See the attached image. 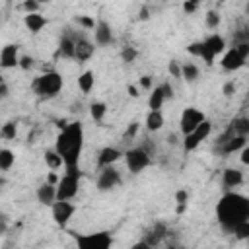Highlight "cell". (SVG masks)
Masks as SVG:
<instances>
[{
	"label": "cell",
	"mask_w": 249,
	"mask_h": 249,
	"mask_svg": "<svg viewBox=\"0 0 249 249\" xmlns=\"http://www.w3.org/2000/svg\"><path fill=\"white\" fill-rule=\"evenodd\" d=\"M19 58H21V54H19V47L18 45H4L2 47V51H0V66H2V70H10V68H16V66H19Z\"/></svg>",
	"instance_id": "2e32d148"
},
{
	"label": "cell",
	"mask_w": 249,
	"mask_h": 249,
	"mask_svg": "<svg viewBox=\"0 0 249 249\" xmlns=\"http://www.w3.org/2000/svg\"><path fill=\"white\" fill-rule=\"evenodd\" d=\"M64 86V78L58 70H47L43 74H39L33 82H31V89L39 99H53L60 93Z\"/></svg>",
	"instance_id": "3957f363"
},
{
	"label": "cell",
	"mask_w": 249,
	"mask_h": 249,
	"mask_svg": "<svg viewBox=\"0 0 249 249\" xmlns=\"http://www.w3.org/2000/svg\"><path fill=\"white\" fill-rule=\"evenodd\" d=\"M105 115H107V103H103V101H93V103L89 105V117H91L95 123H101V121L105 119Z\"/></svg>",
	"instance_id": "f1b7e54d"
},
{
	"label": "cell",
	"mask_w": 249,
	"mask_h": 249,
	"mask_svg": "<svg viewBox=\"0 0 249 249\" xmlns=\"http://www.w3.org/2000/svg\"><path fill=\"white\" fill-rule=\"evenodd\" d=\"M47 18L41 12H33V14H25L23 16V25L31 35H37L39 31H43V27L47 25Z\"/></svg>",
	"instance_id": "7402d4cb"
},
{
	"label": "cell",
	"mask_w": 249,
	"mask_h": 249,
	"mask_svg": "<svg viewBox=\"0 0 249 249\" xmlns=\"http://www.w3.org/2000/svg\"><path fill=\"white\" fill-rule=\"evenodd\" d=\"M144 124H146V130H148V132H158V130H161L163 124H165V119H163L161 109H150L148 115H146Z\"/></svg>",
	"instance_id": "cb8c5ba5"
},
{
	"label": "cell",
	"mask_w": 249,
	"mask_h": 249,
	"mask_svg": "<svg viewBox=\"0 0 249 249\" xmlns=\"http://www.w3.org/2000/svg\"><path fill=\"white\" fill-rule=\"evenodd\" d=\"M39 2H41V4H49L51 0H39Z\"/></svg>",
	"instance_id": "db71d44e"
},
{
	"label": "cell",
	"mask_w": 249,
	"mask_h": 249,
	"mask_svg": "<svg viewBox=\"0 0 249 249\" xmlns=\"http://www.w3.org/2000/svg\"><path fill=\"white\" fill-rule=\"evenodd\" d=\"M226 51V39L218 33H210L200 41V56L206 66H212L218 54H224Z\"/></svg>",
	"instance_id": "5b68a950"
},
{
	"label": "cell",
	"mask_w": 249,
	"mask_h": 249,
	"mask_svg": "<svg viewBox=\"0 0 249 249\" xmlns=\"http://www.w3.org/2000/svg\"><path fill=\"white\" fill-rule=\"evenodd\" d=\"M231 47H235L245 58H249V43H237V45H231Z\"/></svg>",
	"instance_id": "c3c4849f"
},
{
	"label": "cell",
	"mask_w": 249,
	"mask_h": 249,
	"mask_svg": "<svg viewBox=\"0 0 249 249\" xmlns=\"http://www.w3.org/2000/svg\"><path fill=\"white\" fill-rule=\"evenodd\" d=\"M138 18H140L142 21H146V19L150 18V10H148L146 6H142V8H140V12H138Z\"/></svg>",
	"instance_id": "f907efd6"
},
{
	"label": "cell",
	"mask_w": 249,
	"mask_h": 249,
	"mask_svg": "<svg viewBox=\"0 0 249 249\" xmlns=\"http://www.w3.org/2000/svg\"><path fill=\"white\" fill-rule=\"evenodd\" d=\"M74 212H76V204H72L70 200H56L51 206V216H53L54 224L60 226V228L68 226V222L72 220Z\"/></svg>",
	"instance_id": "7c38bea8"
},
{
	"label": "cell",
	"mask_w": 249,
	"mask_h": 249,
	"mask_svg": "<svg viewBox=\"0 0 249 249\" xmlns=\"http://www.w3.org/2000/svg\"><path fill=\"white\" fill-rule=\"evenodd\" d=\"M187 53L198 58V56H200V41H195V43H191V45L187 47Z\"/></svg>",
	"instance_id": "bcb514c9"
},
{
	"label": "cell",
	"mask_w": 249,
	"mask_h": 249,
	"mask_svg": "<svg viewBox=\"0 0 249 249\" xmlns=\"http://www.w3.org/2000/svg\"><path fill=\"white\" fill-rule=\"evenodd\" d=\"M210 132H212V123H210L208 119H204L193 132H189V134L183 136V150H185V152L196 150V148L210 136Z\"/></svg>",
	"instance_id": "ba28073f"
},
{
	"label": "cell",
	"mask_w": 249,
	"mask_h": 249,
	"mask_svg": "<svg viewBox=\"0 0 249 249\" xmlns=\"http://www.w3.org/2000/svg\"><path fill=\"white\" fill-rule=\"evenodd\" d=\"M167 72H169V76H171V78L181 80V64H179L177 60H171V62L167 64Z\"/></svg>",
	"instance_id": "ab89813d"
},
{
	"label": "cell",
	"mask_w": 249,
	"mask_h": 249,
	"mask_svg": "<svg viewBox=\"0 0 249 249\" xmlns=\"http://www.w3.org/2000/svg\"><path fill=\"white\" fill-rule=\"evenodd\" d=\"M10 95V88H8V82L6 80H0V97L6 99Z\"/></svg>",
	"instance_id": "681fc988"
},
{
	"label": "cell",
	"mask_w": 249,
	"mask_h": 249,
	"mask_svg": "<svg viewBox=\"0 0 249 249\" xmlns=\"http://www.w3.org/2000/svg\"><path fill=\"white\" fill-rule=\"evenodd\" d=\"M233 45H237V43H249V27L245 25V27H239L235 33H233Z\"/></svg>",
	"instance_id": "74e56055"
},
{
	"label": "cell",
	"mask_w": 249,
	"mask_h": 249,
	"mask_svg": "<svg viewBox=\"0 0 249 249\" xmlns=\"http://www.w3.org/2000/svg\"><path fill=\"white\" fill-rule=\"evenodd\" d=\"M138 146H142L150 156H154V154H156V146H154V142H152L150 138H142V142H140Z\"/></svg>",
	"instance_id": "f6af8a7d"
},
{
	"label": "cell",
	"mask_w": 249,
	"mask_h": 249,
	"mask_svg": "<svg viewBox=\"0 0 249 249\" xmlns=\"http://www.w3.org/2000/svg\"><path fill=\"white\" fill-rule=\"evenodd\" d=\"M198 74H200V70H198L196 64H193V62H185V64H181V80L193 84V82L198 80Z\"/></svg>",
	"instance_id": "4316f807"
},
{
	"label": "cell",
	"mask_w": 249,
	"mask_h": 249,
	"mask_svg": "<svg viewBox=\"0 0 249 249\" xmlns=\"http://www.w3.org/2000/svg\"><path fill=\"white\" fill-rule=\"evenodd\" d=\"M245 181L243 177V171L237 169V167H226L222 171V187L224 191H235L237 187H241Z\"/></svg>",
	"instance_id": "ac0fdd59"
},
{
	"label": "cell",
	"mask_w": 249,
	"mask_h": 249,
	"mask_svg": "<svg viewBox=\"0 0 249 249\" xmlns=\"http://www.w3.org/2000/svg\"><path fill=\"white\" fill-rule=\"evenodd\" d=\"M247 144V136H230L228 140H224L222 144H218V152L222 154V156H230V154H233V152H239L243 146Z\"/></svg>",
	"instance_id": "603a6c76"
},
{
	"label": "cell",
	"mask_w": 249,
	"mask_h": 249,
	"mask_svg": "<svg viewBox=\"0 0 249 249\" xmlns=\"http://www.w3.org/2000/svg\"><path fill=\"white\" fill-rule=\"evenodd\" d=\"M119 183H121V173L115 165L99 167V173H97V179H95L97 191H101V193L113 191L115 187H119Z\"/></svg>",
	"instance_id": "9c48e42d"
},
{
	"label": "cell",
	"mask_w": 249,
	"mask_h": 249,
	"mask_svg": "<svg viewBox=\"0 0 249 249\" xmlns=\"http://www.w3.org/2000/svg\"><path fill=\"white\" fill-rule=\"evenodd\" d=\"M123 156H124V152H123L121 148H117V146H105V148H101L99 154H97V165H99V167L115 165Z\"/></svg>",
	"instance_id": "ffe728a7"
},
{
	"label": "cell",
	"mask_w": 249,
	"mask_h": 249,
	"mask_svg": "<svg viewBox=\"0 0 249 249\" xmlns=\"http://www.w3.org/2000/svg\"><path fill=\"white\" fill-rule=\"evenodd\" d=\"M126 89H128V95H130V97H138V95H140V89H138L136 86H128Z\"/></svg>",
	"instance_id": "816d5d0a"
},
{
	"label": "cell",
	"mask_w": 249,
	"mask_h": 249,
	"mask_svg": "<svg viewBox=\"0 0 249 249\" xmlns=\"http://www.w3.org/2000/svg\"><path fill=\"white\" fill-rule=\"evenodd\" d=\"M245 60H247V58H245L235 47H230V49L224 51V54H222V58H220V66H222L226 72H235V70H239V68L245 66Z\"/></svg>",
	"instance_id": "4fadbf2b"
},
{
	"label": "cell",
	"mask_w": 249,
	"mask_h": 249,
	"mask_svg": "<svg viewBox=\"0 0 249 249\" xmlns=\"http://www.w3.org/2000/svg\"><path fill=\"white\" fill-rule=\"evenodd\" d=\"M54 148L62 156L64 167H78L84 152V124L80 121H72L60 128L54 140Z\"/></svg>",
	"instance_id": "7a4b0ae2"
},
{
	"label": "cell",
	"mask_w": 249,
	"mask_h": 249,
	"mask_svg": "<svg viewBox=\"0 0 249 249\" xmlns=\"http://www.w3.org/2000/svg\"><path fill=\"white\" fill-rule=\"evenodd\" d=\"M231 233L235 235V239H241V241H247L249 239V220H245V222H239L233 230H231Z\"/></svg>",
	"instance_id": "d6a6232c"
},
{
	"label": "cell",
	"mask_w": 249,
	"mask_h": 249,
	"mask_svg": "<svg viewBox=\"0 0 249 249\" xmlns=\"http://www.w3.org/2000/svg\"><path fill=\"white\" fill-rule=\"evenodd\" d=\"M239 161L243 165H249V144H245L241 150H239Z\"/></svg>",
	"instance_id": "7dc6e473"
},
{
	"label": "cell",
	"mask_w": 249,
	"mask_h": 249,
	"mask_svg": "<svg viewBox=\"0 0 249 249\" xmlns=\"http://www.w3.org/2000/svg\"><path fill=\"white\" fill-rule=\"evenodd\" d=\"M204 23H206L208 29H218L220 23H222V18H220V14L216 10H208L206 16H204Z\"/></svg>",
	"instance_id": "1f68e13d"
},
{
	"label": "cell",
	"mask_w": 249,
	"mask_h": 249,
	"mask_svg": "<svg viewBox=\"0 0 249 249\" xmlns=\"http://www.w3.org/2000/svg\"><path fill=\"white\" fill-rule=\"evenodd\" d=\"M14 163H16V154L10 148H2L0 150V169L2 171H8Z\"/></svg>",
	"instance_id": "f546056e"
},
{
	"label": "cell",
	"mask_w": 249,
	"mask_h": 249,
	"mask_svg": "<svg viewBox=\"0 0 249 249\" xmlns=\"http://www.w3.org/2000/svg\"><path fill=\"white\" fill-rule=\"evenodd\" d=\"M187 202H189V193L185 189H179L175 193V212L177 214H183L187 210Z\"/></svg>",
	"instance_id": "4dcf8cb0"
},
{
	"label": "cell",
	"mask_w": 249,
	"mask_h": 249,
	"mask_svg": "<svg viewBox=\"0 0 249 249\" xmlns=\"http://www.w3.org/2000/svg\"><path fill=\"white\" fill-rule=\"evenodd\" d=\"M95 86V74L93 70H84L80 76H78V88L82 93H89Z\"/></svg>",
	"instance_id": "d4e9b609"
},
{
	"label": "cell",
	"mask_w": 249,
	"mask_h": 249,
	"mask_svg": "<svg viewBox=\"0 0 249 249\" xmlns=\"http://www.w3.org/2000/svg\"><path fill=\"white\" fill-rule=\"evenodd\" d=\"M16 134H18L16 123L8 121V123H4V124H2V128H0V136H2L4 140H14V138H16Z\"/></svg>",
	"instance_id": "d590c367"
},
{
	"label": "cell",
	"mask_w": 249,
	"mask_h": 249,
	"mask_svg": "<svg viewBox=\"0 0 249 249\" xmlns=\"http://www.w3.org/2000/svg\"><path fill=\"white\" fill-rule=\"evenodd\" d=\"M173 97V88L169 82H163L156 88H152V93L148 97V107L150 109H161V105Z\"/></svg>",
	"instance_id": "5bb4252c"
},
{
	"label": "cell",
	"mask_w": 249,
	"mask_h": 249,
	"mask_svg": "<svg viewBox=\"0 0 249 249\" xmlns=\"http://www.w3.org/2000/svg\"><path fill=\"white\" fill-rule=\"evenodd\" d=\"M74 21H76L82 29H86V31H93L95 25H97V19H93L91 16H76Z\"/></svg>",
	"instance_id": "836d02e7"
},
{
	"label": "cell",
	"mask_w": 249,
	"mask_h": 249,
	"mask_svg": "<svg viewBox=\"0 0 249 249\" xmlns=\"http://www.w3.org/2000/svg\"><path fill=\"white\" fill-rule=\"evenodd\" d=\"M33 64H35L33 56H29V54H21V58H19V68H21V70H31Z\"/></svg>",
	"instance_id": "b9f144b4"
},
{
	"label": "cell",
	"mask_w": 249,
	"mask_h": 249,
	"mask_svg": "<svg viewBox=\"0 0 249 249\" xmlns=\"http://www.w3.org/2000/svg\"><path fill=\"white\" fill-rule=\"evenodd\" d=\"M43 160H45L47 167H51V169H60V167L64 165V160H62V156L56 152V148L45 150V154H43Z\"/></svg>",
	"instance_id": "484cf974"
},
{
	"label": "cell",
	"mask_w": 249,
	"mask_h": 249,
	"mask_svg": "<svg viewBox=\"0 0 249 249\" xmlns=\"http://www.w3.org/2000/svg\"><path fill=\"white\" fill-rule=\"evenodd\" d=\"M37 200L45 206H53L56 202V185L51 181H45L43 185L37 187Z\"/></svg>",
	"instance_id": "44dd1931"
},
{
	"label": "cell",
	"mask_w": 249,
	"mask_h": 249,
	"mask_svg": "<svg viewBox=\"0 0 249 249\" xmlns=\"http://www.w3.org/2000/svg\"><path fill=\"white\" fill-rule=\"evenodd\" d=\"M235 89H237V88H235V84H233L231 80H230V82H226V84L222 86V93H224L226 97H231V95L235 93Z\"/></svg>",
	"instance_id": "ee69618b"
},
{
	"label": "cell",
	"mask_w": 249,
	"mask_h": 249,
	"mask_svg": "<svg viewBox=\"0 0 249 249\" xmlns=\"http://www.w3.org/2000/svg\"><path fill=\"white\" fill-rule=\"evenodd\" d=\"M76 245L80 249H109L113 245L111 231H93V233H76L74 235Z\"/></svg>",
	"instance_id": "8992f818"
},
{
	"label": "cell",
	"mask_w": 249,
	"mask_h": 249,
	"mask_svg": "<svg viewBox=\"0 0 249 249\" xmlns=\"http://www.w3.org/2000/svg\"><path fill=\"white\" fill-rule=\"evenodd\" d=\"M93 41L97 47H107L115 41V35H113V27L109 25V21L105 19H97V25L93 29Z\"/></svg>",
	"instance_id": "e0dca14e"
},
{
	"label": "cell",
	"mask_w": 249,
	"mask_h": 249,
	"mask_svg": "<svg viewBox=\"0 0 249 249\" xmlns=\"http://www.w3.org/2000/svg\"><path fill=\"white\" fill-rule=\"evenodd\" d=\"M169 235H171V231H169V228H167L165 222H154V224L142 233V241H144L148 247H158V245H161Z\"/></svg>",
	"instance_id": "8fae6325"
},
{
	"label": "cell",
	"mask_w": 249,
	"mask_h": 249,
	"mask_svg": "<svg viewBox=\"0 0 249 249\" xmlns=\"http://www.w3.org/2000/svg\"><path fill=\"white\" fill-rule=\"evenodd\" d=\"M204 119H206V115L198 107H185L181 117H179V130H181V134L185 136V134L193 132Z\"/></svg>",
	"instance_id": "30bf717a"
},
{
	"label": "cell",
	"mask_w": 249,
	"mask_h": 249,
	"mask_svg": "<svg viewBox=\"0 0 249 249\" xmlns=\"http://www.w3.org/2000/svg\"><path fill=\"white\" fill-rule=\"evenodd\" d=\"M6 224H8V218H6V214H2L0 216V233L6 231Z\"/></svg>",
	"instance_id": "f5cc1de1"
},
{
	"label": "cell",
	"mask_w": 249,
	"mask_h": 249,
	"mask_svg": "<svg viewBox=\"0 0 249 249\" xmlns=\"http://www.w3.org/2000/svg\"><path fill=\"white\" fill-rule=\"evenodd\" d=\"M123 158H124V163H126V169L130 173H134V175L152 165V156L142 146H134V148L124 150V156Z\"/></svg>",
	"instance_id": "52a82bcc"
},
{
	"label": "cell",
	"mask_w": 249,
	"mask_h": 249,
	"mask_svg": "<svg viewBox=\"0 0 249 249\" xmlns=\"http://www.w3.org/2000/svg\"><path fill=\"white\" fill-rule=\"evenodd\" d=\"M74 54H76V33H70V29H66V33L58 41L56 56L58 58H74Z\"/></svg>",
	"instance_id": "d6986e66"
},
{
	"label": "cell",
	"mask_w": 249,
	"mask_h": 249,
	"mask_svg": "<svg viewBox=\"0 0 249 249\" xmlns=\"http://www.w3.org/2000/svg\"><path fill=\"white\" fill-rule=\"evenodd\" d=\"M247 243H249V239H247Z\"/></svg>",
	"instance_id": "9f6ffc18"
},
{
	"label": "cell",
	"mask_w": 249,
	"mask_h": 249,
	"mask_svg": "<svg viewBox=\"0 0 249 249\" xmlns=\"http://www.w3.org/2000/svg\"><path fill=\"white\" fill-rule=\"evenodd\" d=\"M138 58V49H134V47H123V51H121V60L124 62V64H132L134 60Z\"/></svg>",
	"instance_id": "e575fe53"
},
{
	"label": "cell",
	"mask_w": 249,
	"mask_h": 249,
	"mask_svg": "<svg viewBox=\"0 0 249 249\" xmlns=\"http://www.w3.org/2000/svg\"><path fill=\"white\" fill-rule=\"evenodd\" d=\"M233 134L237 136H249V117H235L230 123Z\"/></svg>",
	"instance_id": "83f0119b"
},
{
	"label": "cell",
	"mask_w": 249,
	"mask_h": 249,
	"mask_svg": "<svg viewBox=\"0 0 249 249\" xmlns=\"http://www.w3.org/2000/svg\"><path fill=\"white\" fill-rule=\"evenodd\" d=\"M95 53V45L86 37V35H78L76 33V54H74V60L78 64H84L86 60H89Z\"/></svg>",
	"instance_id": "9a60e30c"
},
{
	"label": "cell",
	"mask_w": 249,
	"mask_h": 249,
	"mask_svg": "<svg viewBox=\"0 0 249 249\" xmlns=\"http://www.w3.org/2000/svg\"><path fill=\"white\" fill-rule=\"evenodd\" d=\"M245 10H247V14H249V0H247V6H245Z\"/></svg>",
	"instance_id": "11a10c76"
},
{
	"label": "cell",
	"mask_w": 249,
	"mask_h": 249,
	"mask_svg": "<svg viewBox=\"0 0 249 249\" xmlns=\"http://www.w3.org/2000/svg\"><path fill=\"white\" fill-rule=\"evenodd\" d=\"M198 6H200V0H185L181 8H183L185 14H195L198 10Z\"/></svg>",
	"instance_id": "60d3db41"
},
{
	"label": "cell",
	"mask_w": 249,
	"mask_h": 249,
	"mask_svg": "<svg viewBox=\"0 0 249 249\" xmlns=\"http://www.w3.org/2000/svg\"><path fill=\"white\" fill-rule=\"evenodd\" d=\"M216 218L222 230L231 233L239 222L249 220V196L235 191H226L216 204Z\"/></svg>",
	"instance_id": "6da1fadb"
},
{
	"label": "cell",
	"mask_w": 249,
	"mask_h": 249,
	"mask_svg": "<svg viewBox=\"0 0 249 249\" xmlns=\"http://www.w3.org/2000/svg\"><path fill=\"white\" fill-rule=\"evenodd\" d=\"M140 88H142V89H150V91H152V88H154V80H152V76H150V74H144V76L140 78Z\"/></svg>",
	"instance_id": "7bdbcfd3"
},
{
	"label": "cell",
	"mask_w": 249,
	"mask_h": 249,
	"mask_svg": "<svg viewBox=\"0 0 249 249\" xmlns=\"http://www.w3.org/2000/svg\"><path fill=\"white\" fill-rule=\"evenodd\" d=\"M80 177V167H64V173L56 183V200H72L78 195Z\"/></svg>",
	"instance_id": "277c9868"
},
{
	"label": "cell",
	"mask_w": 249,
	"mask_h": 249,
	"mask_svg": "<svg viewBox=\"0 0 249 249\" xmlns=\"http://www.w3.org/2000/svg\"><path fill=\"white\" fill-rule=\"evenodd\" d=\"M138 130H140V124H138L136 121H132V123L126 126V130L123 132V140H124V142H132V140L138 136Z\"/></svg>",
	"instance_id": "8d00e7d4"
},
{
	"label": "cell",
	"mask_w": 249,
	"mask_h": 249,
	"mask_svg": "<svg viewBox=\"0 0 249 249\" xmlns=\"http://www.w3.org/2000/svg\"><path fill=\"white\" fill-rule=\"evenodd\" d=\"M39 6H41V2H39V0H23V2H21V10H23L25 14L39 12Z\"/></svg>",
	"instance_id": "f35d334b"
}]
</instances>
